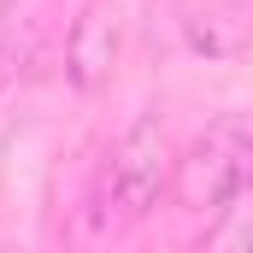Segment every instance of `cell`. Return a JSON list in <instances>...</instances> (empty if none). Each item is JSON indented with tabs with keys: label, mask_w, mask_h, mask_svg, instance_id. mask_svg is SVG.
Listing matches in <instances>:
<instances>
[{
	"label": "cell",
	"mask_w": 253,
	"mask_h": 253,
	"mask_svg": "<svg viewBox=\"0 0 253 253\" xmlns=\"http://www.w3.org/2000/svg\"><path fill=\"white\" fill-rule=\"evenodd\" d=\"M171 147H165V129L159 118H135V124L112 141V159H106V206H118V218H141L159 206V194L171 189Z\"/></svg>",
	"instance_id": "7a4b0ae2"
},
{
	"label": "cell",
	"mask_w": 253,
	"mask_h": 253,
	"mask_svg": "<svg viewBox=\"0 0 253 253\" xmlns=\"http://www.w3.org/2000/svg\"><path fill=\"white\" fill-rule=\"evenodd\" d=\"M112 71H118V12L106 0H88L71 18V36H65V77L83 94H94V88L112 83Z\"/></svg>",
	"instance_id": "3957f363"
},
{
	"label": "cell",
	"mask_w": 253,
	"mask_h": 253,
	"mask_svg": "<svg viewBox=\"0 0 253 253\" xmlns=\"http://www.w3.org/2000/svg\"><path fill=\"white\" fill-rule=\"evenodd\" d=\"M253 183V135L242 124H212L171 171V194L189 212H218Z\"/></svg>",
	"instance_id": "6da1fadb"
},
{
	"label": "cell",
	"mask_w": 253,
	"mask_h": 253,
	"mask_svg": "<svg viewBox=\"0 0 253 253\" xmlns=\"http://www.w3.org/2000/svg\"><path fill=\"white\" fill-rule=\"evenodd\" d=\"M200 253H253V183L212 212V224L200 236Z\"/></svg>",
	"instance_id": "277c9868"
}]
</instances>
